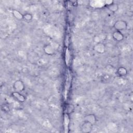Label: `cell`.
Segmentation results:
<instances>
[{
	"label": "cell",
	"instance_id": "obj_1",
	"mask_svg": "<svg viewBox=\"0 0 133 133\" xmlns=\"http://www.w3.org/2000/svg\"><path fill=\"white\" fill-rule=\"evenodd\" d=\"M113 27L116 30V31H121L127 28V23L124 20H117L114 23Z\"/></svg>",
	"mask_w": 133,
	"mask_h": 133
},
{
	"label": "cell",
	"instance_id": "obj_2",
	"mask_svg": "<svg viewBox=\"0 0 133 133\" xmlns=\"http://www.w3.org/2000/svg\"><path fill=\"white\" fill-rule=\"evenodd\" d=\"M13 88L16 91H22L25 88V85L21 80H17L13 84Z\"/></svg>",
	"mask_w": 133,
	"mask_h": 133
},
{
	"label": "cell",
	"instance_id": "obj_3",
	"mask_svg": "<svg viewBox=\"0 0 133 133\" xmlns=\"http://www.w3.org/2000/svg\"><path fill=\"white\" fill-rule=\"evenodd\" d=\"M94 49L96 52L99 54H103L105 51V45L102 42L97 43V44L94 47Z\"/></svg>",
	"mask_w": 133,
	"mask_h": 133
},
{
	"label": "cell",
	"instance_id": "obj_4",
	"mask_svg": "<svg viewBox=\"0 0 133 133\" xmlns=\"http://www.w3.org/2000/svg\"><path fill=\"white\" fill-rule=\"evenodd\" d=\"M97 118L95 115L93 114H89L86 115L84 117V122H88L94 125L96 123Z\"/></svg>",
	"mask_w": 133,
	"mask_h": 133
},
{
	"label": "cell",
	"instance_id": "obj_5",
	"mask_svg": "<svg viewBox=\"0 0 133 133\" xmlns=\"http://www.w3.org/2000/svg\"><path fill=\"white\" fill-rule=\"evenodd\" d=\"M92 128V125H91V124L88 122H84V124L82 126L81 130H82V131L83 132L88 133V132H90L91 131Z\"/></svg>",
	"mask_w": 133,
	"mask_h": 133
},
{
	"label": "cell",
	"instance_id": "obj_6",
	"mask_svg": "<svg viewBox=\"0 0 133 133\" xmlns=\"http://www.w3.org/2000/svg\"><path fill=\"white\" fill-rule=\"evenodd\" d=\"M112 37L114 40L116 41L120 42L122 41L124 38V35L121 31H115L112 34Z\"/></svg>",
	"mask_w": 133,
	"mask_h": 133
},
{
	"label": "cell",
	"instance_id": "obj_7",
	"mask_svg": "<svg viewBox=\"0 0 133 133\" xmlns=\"http://www.w3.org/2000/svg\"><path fill=\"white\" fill-rule=\"evenodd\" d=\"M44 51L48 55H52L55 53L54 48L50 44H46L44 47Z\"/></svg>",
	"mask_w": 133,
	"mask_h": 133
},
{
	"label": "cell",
	"instance_id": "obj_8",
	"mask_svg": "<svg viewBox=\"0 0 133 133\" xmlns=\"http://www.w3.org/2000/svg\"><path fill=\"white\" fill-rule=\"evenodd\" d=\"M12 95L14 98H15L20 102H24L25 100V98L23 95H22L19 92H18V91L13 92L12 93Z\"/></svg>",
	"mask_w": 133,
	"mask_h": 133
},
{
	"label": "cell",
	"instance_id": "obj_9",
	"mask_svg": "<svg viewBox=\"0 0 133 133\" xmlns=\"http://www.w3.org/2000/svg\"><path fill=\"white\" fill-rule=\"evenodd\" d=\"M108 9L112 12H115L118 9V6L117 4L112 3L111 4L107 5Z\"/></svg>",
	"mask_w": 133,
	"mask_h": 133
},
{
	"label": "cell",
	"instance_id": "obj_10",
	"mask_svg": "<svg viewBox=\"0 0 133 133\" xmlns=\"http://www.w3.org/2000/svg\"><path fill=\"white\" fill-rule=\"evenodd\" d=\"M12 13L13 15L14 16V17L16 18H17V19L21 20V19H23V15L21 14L19 11H18L17 10H12Z\"/></svg>",
	"mask_w": 133,
	"mask_h": 133
},
{
	"label": "cell",
	"instance_id": "obj_11",
	"mask_svg": "<svg viewBox=\"0 0 133 133\" xmlns=\"http://www.w3.org/2000/svg\"><path fill=\"white\" fill-rule=\"evenodd\" d=\"M117 73L119 76H125L127 74V71L125 68L121 66L117 69Z\"/></svg>",
	"mask_w": 133,
	"mask_h": 133
},
{
	"label": "cell",
	"instance_id": "obj_12",
	"mask_svg": "<svg viewBox=\"0 0 133 133\" xmlns=\"http://www.w3.org/2000/svg\"><path fill=\"white\" fill-rule=\"evenodd\" d=\"M70 122V119L69 117V115L67 113H65L64 115V123L65 127V129H68V126Z\"/></svg>",
	"mask_w": 133,
	"mask_h": 133
},
{
	"label": "cell",
	"instance_id": "obj_13",
	"mask_svg": "<svg viewBox=\"0 0 133 133\" xmlns=\"http://www.w3.org/2000/svg\"><path fill=\"white\" fill-rule=\"evenodd\" d=\"M70 60V52L69 49L67 48L65 51V62L66 64L68 65Z\"/></svg>",
	"mask_w": 133,
	"mask_h": 133
},
{
	"label": "cell",
	"instance_id": "obj_14",
	"mask_svg": "<svg viewBox=\"0 0 133 133\" xmlns=\"http://www.w3.org/2000/svg\"><path fill=\"white\" fill-rule=\"evenodd\" d=\"M26 21H30L32 19V16L31 14L26 13L23 15V19Z\"/></svg>",
	"mask_w": 133,
	"mask_h": 133
}]
</instances>
